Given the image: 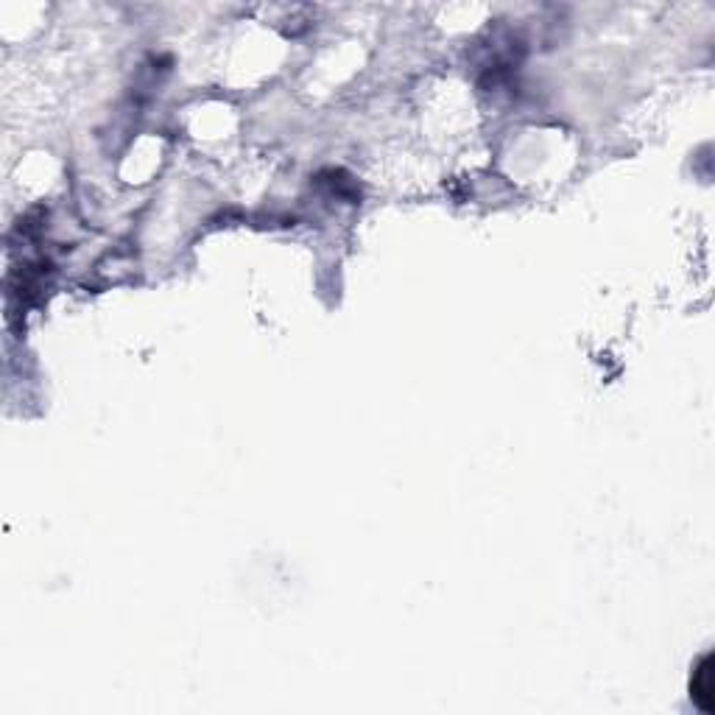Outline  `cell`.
Here are the masks:
<instances>
[{
	"mask_svg": "<svg viewBox=\"0 0 715 715\" xmlns=\"http://www.w3.org/2000/svg\"><path fill=\"white\" fill-rule=\"evenodd\" d=\"M693 702L699 704L704 712H712V654H704L702 663L693 671V685H690Z\"/></svg>",
	"mask_w": 715,
	"mask_h": 715,
	"instance_id": "1",
	"label": "cell"
}]
</instances>
